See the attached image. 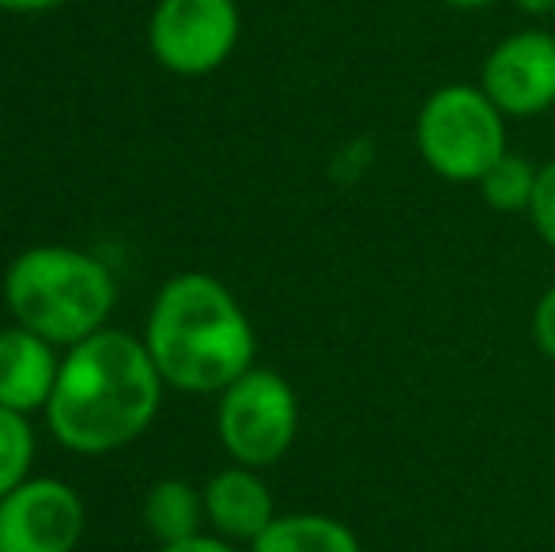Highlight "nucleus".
Listing matches in <instances>:
<instances>
[{
    "label": "nucleus",
    "instance_id": "nucleus-2",
    "mask_svg": "<svg viewBox=\"0 0 555 552\" xmlns=\"http://www.w3.org/2000/svg\"><path fill=\"white\" fill-rule=\"evenodd\" d=\"M144 348L163 383L182 394H223L254 368V325L231 287L208 273H182L159 287Z\"/></svg>",
    "mask_w": 555,
    "mask_h": 552
},
{
    "label": "nucleus",
    "instance_id": "nucleus-1",
    "mask_svg": "<svg viewBox=\"0 0 555 552\" xmlns=\"http://www.w3.org/2000/svg\"><path fill=\"white\" fill-rule=\"evenodd\" d=\"M163 386L144 341L125 330H99L61 360L46 420L61 447L106 454L147 432L159 413Z\"/></svg>",
    "mask_w": 555,
    "mask_h": 552
},
{
    "label": "nucleus",
    "instance_id": "nucleus-8",
    "mask_svg": "<svg viewBox=\"0 0 555 552\" xmlns=\"http://www.w3.org/2000/svg\"><path fill=\"white\" fill-rule=\"evenodd\" d=\"M480 88L506 118H537L555 106V35L518 30L488 53Z\"/></svg>",
    "mask_w": 555,
    "mask_h": 552
},
{
    "label": "nucleus",
    "instance_id": "nucleus-9",
    "mask_svg": "<svg viewBox=\"0 0 555 552\" xmlns=\"http://www.w3.org/2000/svg\"><path fill=\"white\" fill-rule=\"evenodd\" d=\"M53 348L57 345L23 325L0 330V406L23 416L50 406L61 375V360Z\"/></svg>",
    "mask_w": 555,
    "mask_h": 552
},
{
    "label": "nucleus",
    "instance_id": "nucleus-15",
    "mask_svg": "<svg viewBox=\"0 0 555 552\" xmlns=\"http://www.w3.org/2000/svg\"><path fill=\"white\" fill-rule=\"evenodd\" d=\"M529 220H533L537 235L555 251V159L537 167L533 201H529Z\"/></svg>",
    "mask_w": 555,
    "mask_h": 552
},
{
    "label": "nucleus",
    "instance_id": "nucleus-12",
    "mask_svg": "<svg viewBox=\"0 0 555 552\" xmlns=\"http://www.w3.org/2000/svg\"><path fill=\"white\" fill-rule=\"evenodd\" d=\"M201 518H205V492H197L190 480H159L144 500V523L159 538V545L197 538Z\"/></svg>",
    "mask_w": 555,
    "mask_h": 552
},
{
    "label": "nucleus",
    "instance_id": "nucleus-19",
    "mask_svg": "<svg viewBox=\"0 0 555 552\" xmlns=\"http://www.w3.org/2000/svg\"><path fill=\"white\" fill-rule=\"evenodd\" d=\"M529 15H555V0H514Z\"/></svg>",
    "mask_w": 555,
    "mask_h": 552
},
{
    "label": "nucleus",
    "instance_id": "nucleus-3",
    "mask_svg": "<svg viewBox=\"0 0 555 552\" xmlns=\"http://www.w3.org/2000/svg\"><path fill=\"white\" fill-rule=\"evenodd\" d=\"M114 299L111 269L73 246H30L4 273V303L15 325L50 345L73 348L106 330Z\"/></svg>",
    "mask_w": 555,
    "mask_h": 552
},
{
    "label": "nucleus",
    "instance_id": "nucleus-17",
    "mask_svg": "<svg viewBox=\"0 0 555 552\" xmlns=\"http://www.w3.org/2000/svg\"><path fill=\"white\" fill-rule=\"evenodd\" d=\"M159 552H238L227 538H208V534H197V538L175 541V545H163Z\"/></svg>",
    "mask_w": 555,
    "mask_h": 552
},
{
    "label": "nucleus",
    "instance_id": "nucleus-6",
    "mask_svg": "<svg viewBox=\"0 0 555 552\" xmlns=\"http://www.w3.org/2000/svg\"><path fill=\"white\" fill-rule=\"evenodd\" d=\"M242 15L234 0H159L147 27L152 53L175 76H208L238 46Z\"/></svg>",
    "mask_w": 555,
    "mask_h": 552
},
{
    "label": "nucleus",
    "instance_id": "nucleus-20",
    "mask_svg": "<svg viewBox=\"0 0 555 552\" xmlns=\"http://www.w3.org/2000/svg\"><path fill=\"white\" fill-rule=\"evenodd\" d=\"M446 8H453V12H483V8H491L495 0H442Z\"/></svg>",
    "mask_w": 555,
    "mask_h": 552
},
{
    "label": "nucleus",
    "instance_id": "nucleus-18",
    "mask_svg": "<svg viewBox=\"0 0 555 552\" xmlns=\"http://www.w3.org/2000/svg\"><path fill=\"white\" fill-rule=\"evenodd\" d=\"M65 0H0V12H15V15H38V12H53Z\"/></svg>",
    "mask_w": 555,
    "mask_h": 552
},
{
    "label": "nucleus",
    "instance_id": "nucleus-13",
    "mask_svg": "<svg viewBox=\"0 0 555 552\" xmlns=\"http://www.w3.org/2000/svg\"><path fill=\"white\" fill-rule=\"evenodd\" d=\"M476 185H480V197L488 201L495 213H506V216L529 213V201H533V185H537V167L529 159H521L518 152H506Z\"/></svg>",
    "mask_w": 555,
    "mask_h": 552
},
{
    "label": "nucleus",
    "instance_id": "nucleus-4",
    "mask_svg": "<svg viewBox=\"0 0 555 552\" xmlns=\"http://www.w3.org/2000/svg\"><path fill=\"white\" fill-rule=\"evenodd\" d=\"M416 147L446 182H480L511 152L506 114L483 95L480 84H446L420 106Z\"/></svg>",
    "mask_w": 555,
    "mask_h": 552
},
{
    "label": "nucleus",
    "instance_id": "nucleus-10",
    "mask_svg": "<svg viewBox=\"0 0 555 552\" xmlns=\"http://www.w3.org/2000/svg\"><path fill=\"white\" fill-rule=\"evenodd\" d=\"M205 518L227 541H249L254 545L272 523H276V503L257 470L231 465L216 473L205 485Z\"/></svg>",
    "mask_w": 555,
    "mask_h": 552
},
{
    "label": "nucleus",
    "instance_id": "nucleus-5",
    "mask_svg": "<svg viewBox=\"0 0 555 552\" xmlns=\"http://www.w3.org/2000/svg\"><path fill=\"white\" fill-rule=\"evenodd\" d=\"M216 427L234 465L264 470L292 450L295 432H299V398L292 383L280 378L276 371L249 368L220 394Z\"/></svg>",
    "mask_w": 555,
    "mask_h": 552
},
{
    "label": "nucleus",
    "instance_id": "nucleus-16",
    "mask_svg": "<svg viewBox=\"0 0 555 552\" xmlns=\"http://www.w3.org/2000/svg\"><path fill=\"white\" fill-rule=\"evenodd\" d=\"M533 341L548 360H555V284L537 299L533 310Z\"/></svg>",
    "mask_w": 555,
    "mask_h": 552
},
{
    "label": "nucleus",
    "instance_id": "nucleus-14",
    "mask_svg": "<svg viewBox=\"0 0 555 552\" xmlns=\"http://www.w3.org/2000/svg\"><path fill=\"white\" fill-rule=\"evenodd\" d=\"M35 462V432L27 416L0 406V500L27 480Z\"/></svg>",
    "mask_w": 555,
    "mask_h": 552
},
{
    "label": "nucleus",
    "instance_id": "nucleus-7",
    "mask_svg": "<svg viewBox=\"0 0 555 552\" xmlns=\"http://www.w3.org/2000/svg\"><path fill=\"white\" fill-rule=\"evenodd\" d=\"M83 523L80 496L65 480L27 477L0 500V552H73Z\"/></svg>",
    "mask_w": 555,
    "mask_h": 552
},
{
    "label": "nucleus",
    "instance_id": "nucleus-11",
    "mask_svg": "<svg viewBox=\"0 0 555 552\" xmlns=\"http://www.w3.org/2000/svg\"><path fill=\"white\" fill-rule=\"evenodd\" d=\"M249 552H363L359 538L330 515H276Z\"/></svg>",
    "mask_w": 555,
    "mask_h": 552
}]
</instances>
